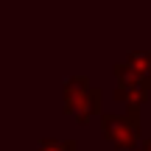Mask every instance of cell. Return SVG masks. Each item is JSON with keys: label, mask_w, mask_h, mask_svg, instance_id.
I'll list each match as a JSON object with an SVG mask.
<instances>
[{"label": "cell", "mask_w": 151, "mask_h": 151, "mask_svg": "<svg viewBox=\"0 0 151 151\" xmlns=\"http://www.w3.org/2000/svg\"><path fill=\"white\" fill-rule=\"evenodd\" d=\"M101 112V90L87 81V76H70L65 78V115L87 123L92 115Z\"/></svg>", "instance_id": "6da1fadb"}, {"label": "cell", "mask_w": 151, "mask_h": 151, "mask_svg": "<svg viewBox=\"0 0 151 151\" xmlns=\"http://www.w3.org/2000/svg\"><path fill=\"white\" fill-rule=\"evenodd\" d=\"M101 132L120 151L134 148L140 137V106H126V115H101Z\"/></svg>", "instance_id": "7a4b0ae2"}, {"label": "cell", "mask_w": 151, "mask_h": 151, "mask_svg": "<svg viewBox=\"0 0 151 151\" xmlns=\"http://www.w3.org/2000/svg\"><path fill=\"white\" fill-rule=\"evenodd\" d=\"M115 76H118V90H115V98L126 106H140L143 101H148L151 95V81L140 78V76L132 73V67L126 62L115 65Z\"/></svg>", "instance_id": "3957f363"}, {"label": "cell", "mask_w": 151, "mask_h": 151, "mask_svg": "<svg viewBox=\"0 0 151 151\" xmlns=\"http://www.w3.org/2000/svg\"><path fill=\"white\" fill-rule=\"evenodd\" d=\"M126 65L132 67L134 76L148 78V76H151V53H146V50H132V53L126 56Z\"/></svg>", "instance_id": "277c9868"}, {"label": "cell", "mask_w": 151, "mask_h": 151, "mask_svg": "<svg viewBox=\"0 0 151 151\" xmlns=\"http://www.w3.org/2000/svg\"><path fill=\"white\" fill-rule=\"evenodd\" d=\"M37 151H78L76 140H42V146Z\"/></svg>", "instance_id": "5b68a950"}, {"label": "cell", "mask_w": 151, "mask_h": 151, "mask_svg": "<svg viewBox=\"0 0 151 151\" xmlns=\"http://www.w3.org/2000/svg\"><path fill=\"white\" fill-rule=\"evenodd\" d=\"M140 151H151V134L146 137V140H143V146H140Z\"/></svg>", "instance_id": "8992f818"}, {"label": "cell", "mask_w": 151, "mask_h": 151, "mask_svg": "<svg viewBox=\"0 0 151 151\" xmlns=\"http://www.w3.org/2000/svg\"><path fill=\"white\" fill-rule=\"evenodd\" d=\"M148 81H151V76H148Z\"/></svg>", "instance_id": "52a82bcc"}]
</instances>
